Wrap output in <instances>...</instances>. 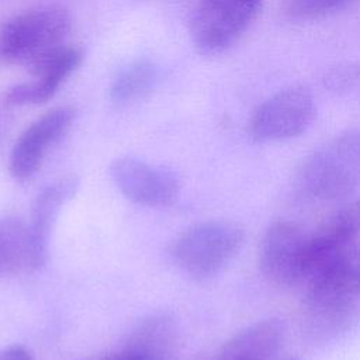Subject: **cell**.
<instances>
[{
    "label": "cell",
    "mask_w": 360,
    "mask_h": 360,
    "mask_svg": "<svg viewBox=\"0 0 360 360\" xmlns=\"http://www.w3.org/2000/svg\"><path fill=\"white\" fill-rule=\"evenodd\" d=\"M304 325L316 340L347 330L360 316V242L340 250L305 280Z\"/></svg>",
    "instance_id": "obj_1"
},
{
    "label": "cell",
    "mask_w": 360,
    "mask_h": 360,
    "mask_svg": "<svg viewBox=\"0 0 360 360\" xmlns=\"http://www.w3.org/2000/svg\"><path fill=\"white\" fill-rule=\"evenodd\" d=\"M304 195L333 201L360 186V127L349 129L308 155L295 173Z\"/></svg>",
    "instance_id": "obj_2"
},
{
    "label": "cell",
    "mask_w": 360,
    "mask_h": 360,
    "mask_svg": "<svg viewBox=\"0 0 360 360\" xmlns=\"http://www.w3.org/2000/svg\"><path fill=\"white\" fill-rule=\"evenodd\" d=\"M245 231L231 221H202L190 225L173 240L170 255L194 278L219 273L240 250Z\"/></svg>",
    "instance_id": "obj_3"
},
{
    "label": "cell",
    "mask_w": 360,
    "mask_h": 360,
    "mask_svg": "<svg viewBox=\"0 0 360 360\" xmlns=\"http://www.w3.org/2000/svg\"><path fill=\"white\" fill-rule=\"evenodd\" d=\"M72 28L69 11L60 6H41L7 20L0 28V59L31 65L63 45Z\"/></svg>",
    "instance_id": "obj_4"
},
{
    "label": "cell",
    "mask_w": 360,
    "mask_h": 360,
    "mask_svg": "<svg viewBox=\"0 0 360 360\" xmlns=\"http://www.w3.org/2000/svg\"><path fill=\"white\" fill-rule=\"evenodd\" d=\"M263 0H198L190 35L202 55L229 49L248 31L262 10Z\"/></svg>",
    "instance_id": "obj_5"
},
{
    "label": "cell",
    "mask_w": 360,
    "mask_h": 360,
    "mask_svg": "<svg viewBox=\"0 0 360 360\" xmlns=\"http://www.w3.org/2000/svg\"><path fill=\"white\" fill-rule=\"evenodd\" d=\"M315 112L311 91L302 86H291L274 93L255 110L249 132L259 142L292 139L311 127Z\"/></svg>",
    "instance_id": "obj_6"
},
{
    "label": "cell",
    "mask_w": 360,
    "mask_h": 360,
    "mask_svg": "<svg viewBox=\"0 0 360 360\" xmlns=\"http://www.w3.org/2000/svg\"><path fill=\"white\" fill-rule=\"evenodd\" d=\"M76 117L72 105H59L34 120L15 139L8 172L15 181H27L41 169L49 150L65 136Z\"/></svg>",
    "instance_id": "obj_7"
},
{
    "label": "cell",
    "mask_w": 360,
    "mask_h": 360,
    "mask_svg": "<svg viewBox=\"0 0 360 360\" xmlns=\"http://www.w3.org/2000/svg\"><path fill=\"white\" fill-rule=\"evenodd\" d=\"M307 236L295 224L277 221L263 235L259 248V267L273 284L290 287L304 281Z\"/></svg>",
    "instance_id": "obj_8"
},
{
    "label": "cell",
    "mask_w": 360,
    "mask_h": 360,
    "mask_svg": "<svg viewBox=\"0 0 360 360\" xmlns=\"http://www.w3.org/2000/svg\"><path fill=\"white\" fill-rule=\"evenodd\" d=\"M110 174L121 194L138 205L169 207L180 194V179L172 169L136 158L115 159Z\"/></svg>",
    "instance_id": "obj_9"
},
{
    "label": "cell",
    "mask_w": 360,
    "mask_h": 360,
    "mask_svg": "<svg viewBox=\"0 0 360 360\" xmlns=\"http://www.w3.org/2000/svg\"><path fill=\"white\" fill-rule=\"evenodd\" d=\"M83 52L77 46L60 45L28 65L34 80L11 87L6 94L10 105L42 104L52 98L60 84L79 68Z\"/></svg>",
    "instance_id": "obj_10"
},
{
    "label": "cell",
    "mask_w": 360,
    "mask_h": 360,
    "mask_svg": "<svg viewBox=\"0 0 360 360\" xmlns=\"http://www.w3.org/2000/svg\"><path fill=\"white\" fill-rule=\"evenodd\" d=\"M284 335L283 322L262 319L229 338L208 360H274Z\"/></svg>",
    "instance_id": "obj_11"
},
{
    "label": "cell",
    "mask_w": 360,
    "mask_h": 360,
    "mask_svg": "<svg viewBox=\"0 0 360 360\" xmlns=\"http://www.w3.org/2000/svg\"><path fill=\"white\" fill-rule=\"evenodd\" d=\"M79 183L75 177L59 179L48 186H45L35 197L31 215L28 222V229L31 232L34 245L39 256L46 262L49 235L56 222V218L62 207L75 195Z\"/></svg>",
    "instance_id": "obj_12"
},
{
    "label": "cell",
    "mask_w": 360,
    "mask_h": 360,
    "mask_svg": "<svg viewBox=\"0 0 360 360\" xmlns=\"http://www.w3.org/2000/svg\"><path fill=\"white\" fill-rule=\"evenodd\" d=\"M44 263L28 224L17 218H0V278L31 273Z\"/></svg>",
    "instance_id": "obj_13"
},
{
    "label": "cell",
    "mask_w": 360,
    "mask_h": 360,
    "mask_svg": "<svg viewBox=\"0 0 360 360\" xmlns=\"http://www.w3.org/2000/svg\"><path fill=\"white\" fill-rule=\"evenodd\" d=\"M156 80V66L148 60H138L117 75L112 80L110 96L115 103H128L150 91Z\"/></svg>",
    "instance_id": "obj_14"
},
{
    "label": "cell",
    "mask_w": 360,
    "mask_h": 360,
    "mask_svg": "<svg viewBox=\"0 0 360 360\" xmlns=\"http://www.w3.org/2000/svg\"><path fill=\"white\" fill-rule=\"evenodd\" d=\"M319 232L342 245L357 242L360 236V197L342 207Z\"/></svg>",
    "instance_id": "obj_15"
},
{
    "label": "cell",
    "mask_w": 360,
    "mask_h": 360,
    "mask_svg": "<svg viewBox=\"0 0 360 360\" xmlns=\"http://www.w3.org/2000/svg\"><path fill=\"white\" fill-rule=\"evenodd\" d=\"M354 0H288L287 14L295 21H314L343 10Z\"/></svg>",
    "instance_id": "obj_16"
},
{
    "label": "cell",
    "mask_w": 360,
    "mask_h": 360,
    "mask_svg": "<svg viewBox=\"0 0 360 360\" xmlns=\"http://www.w3.org/2000/svg\"><path fill=\"white\" fill-rule=\"evenodd\" d=\"M325 89L339 96L360 93V63H340L328 69L322 77Z\"/></svg>",
    "instance_id": "obj_17"
},
{
    "label": "cell",
    "mask_w": 360,
    "mask_h": 360,
    "mask_svg": "<svg viewBox=\"0 0 360 360\" xmlns=\"http://www.w3.org/2000/svg\"><path fill=\"white\" fill-rule=\"evenodd\" d=\"M91 360H150V359L146 354H143L139 349H136L135 346L127 342V345L120 350L103 354L100 357H94Z\"/></svg>",
    "instance_id": "obj_18"
},
{
    "label": "cell",
    "mask_w": 360,
    "mask_h": 360,
    "mask_svg": "<svg viewBox=\"0 0 360 360\" xmlns=\"http://www.w3.org/2000/svg\"><path fill=\"white\" fill-rule=\"evenodd\" d=\"M0 360H32V354L24 346L11 345L0 349Z\"/></svg>",
    "instance_id": "obj_19"
},
{
    "label": "cell",
    "mask_w": 360,
    "mask_h": 360,
    "mask_svg": "<svg viewBox=\"0 0 360 360\" xmlns=\"http://www.w3.org/2000/svg\"><path fill=\"white\" fill-rule=\"evenodd\" d=\"M284 360H298V359H295V357H287V359H284Z\"/></svg>",
    "instance_id": "obj_20"
}]
</instances>
